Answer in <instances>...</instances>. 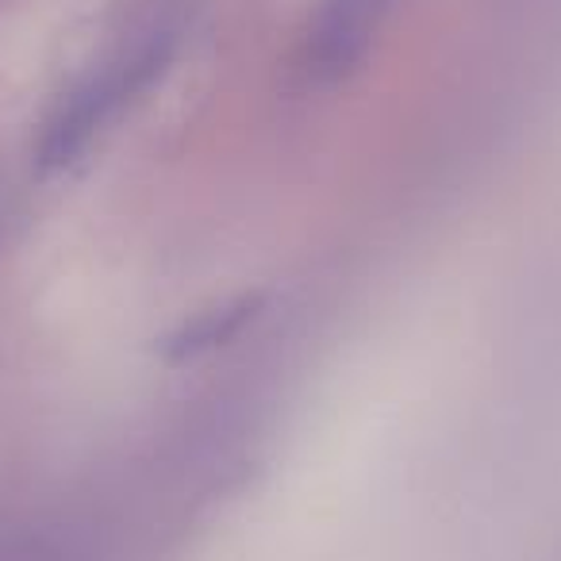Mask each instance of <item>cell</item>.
Masks as SVG:
<instances>
[{
	"label": "cell",
	"instance_id": "obj_1",
	"mask_svg": "<svg viewBox=\"0 0 561 561\" xmlns=\"http://www.w3.org/2000/svg\"><path fill=\"white\" fill-rule=\"evenodd\" d=\"M389 0H328L308 39V70L320 81H339L362 62L381 27Z\"/></svg>",
	"mask_w": 561,
	"mask_h": 561
},
{
	"label": "cell",
	"instance_id": "obj_2",
	"mask_svg": "<svg viewBox=\"0 0 561 561\" xmlns=\"http://www.w3.org/2000/svg\"><path fill=\"white\" fill-rule=\"evenodd\" d=\"M257 300H239L234 308H219V312H204L196 323H188L185 331H181L178 339H173L170 351L178 354V358H185V354H196V351H208V346L224 343V339H231L234 331L242 328V323L254 316Z\"/></svg>",
	"mask_w": 561,
	"mask_h": 561
}]
</instances>
